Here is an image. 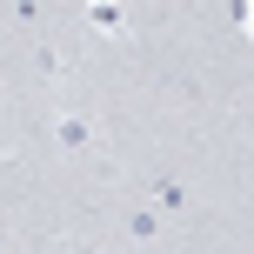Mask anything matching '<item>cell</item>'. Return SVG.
Masks as SVG:
<instances>
[{"instance_id": "cell-3", "label": "cell", "mask_w": 254, "mask_h": 254, "mask_svg": "<svg viewBox=\"0 0 254 254\" xmlns=\"http://www.w3.org/2000/svg\"><path fill=\"white\" fill-rule=\"evenodd\" d=\"M127 234H134V241H154V234H161V214H147V207L127 214Z\"/></svg>"}, {"instance_id": "cell-4", "label": "cell", "mask_w": 254, "mask_h": 254, "mask_svg": "<svg viewBox=\"0 0 254 254\" xmlns=\"http://www.w3.org/2000/svg\"><path fill=\"white\" fill-rule=\"evenodd\" d=\"M154 201L161 207H188V188H181V181H154Z\"/></svg>"}, {"instance_id": "cell-2", "label": "cell", "mask_w": 254, "mask_h": 254, "mask_svg": "<svg viewBox=\"0 0 254 254\" xmlns=\"http://www.w3.org/2000/svg\"><path fill=\"white\" fill-rule=\"evenodd\" d=\"M87 27H94V34H121V27H127V13L101 0V7H87Z\"/></svg>"}, {"instance_id": "cell-1", "label": "cell", "mask_w": 254, "mask_h": 254, "mask_svg": "<svg viewBox=\"0 0 254 254\" xmlns=\"http://www.w3.org/2000/svg\"><path fill=\"white\" fill-rule=\"evenodd\" d=\"M54 140H61L67 154H87L94 147V121L87 114H61V121H54Z\"/></svg>"}, {"instance_id": "cell-6", "label": "cell", "mask_w": 254, "mask_h": 254, "mask_svg": "<svg viewBox=\"0 0 254 254\" xmlns=\"http://www.w3.org/2000/svg\"><path fill=\"white\" fill-rule=\"evenodd\" d=\"M80 254H101V248H80Z\"/></svg>"}, {"instance_id": "cell-5", "label": "cell", "mask_w": 254, "mask_h": 254, "mask_svg": "<svg viewBox=\"0 0 254 254\" xmlns=\"http://www.w3.org/2000/svg\"><path fill=\"white\" fill-rule=\"evenodd\" d=\"M34 67H40V74H47V80H54V74H61V67H67V61H61V54H54V47H34Z\"/></svg>"}]
</instances>
